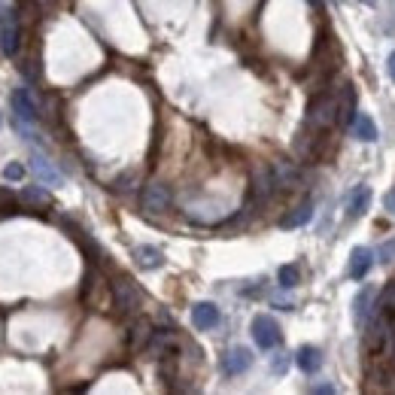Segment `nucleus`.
I'll return each mask as SVG.
<instances>
[{
    "label": "nucleus",
    "instance_id": "nucleus-4",
    "mask_svg": "<svg viewBox=\"0 0 395 395\" xmlns=\"http://www.w3.org/2000/svg\"><path fill=\"white\" fill-rule=\"evenodd\" d=\"M19 40H21V25H19V9H13V13H4V19H0V52L6 55V58H13V55L19 52Z\"/></svg>",
    "mask_w": 395,
    "mask_h": 395
},
{
    "label": "nucleus",
    "instance_id": "nucleus-13",
    "mask_svg": "<svg viewBox=\"0 0 395 395\" xmlns=\"http://www.w3.org/2000/svg\"><path fill=\"white\" fill-rule=\"evenodd\" d=\"M374 253L368 250V246H356L353 256H349V277L353 280H365L368 277V270L374 268Z\"/></svg>",
    "mask_w": 395,
    "mask_h": 395
},
{
    "label": "nucleus",
    "instance_id": "nucleus-29",
    "mask_svg": "<svg viewBox=\"0 0 395 395\" xmlns=\"http://www.w3.org/2000/svg\"><path fill=\"white\" fill-rule=\"evenodd\" d=\"M128 183H134V174H122V177L116 179V183H112V189H116V191H125Z\"/></svg>",
    "mask_w": 395,
    "mask_h": 395
},
{
    "label": "nucleus",
    "instance_id": "nucleus-26",
    "mask_svg": "<svg viewBox=\"0 0 395 395\" xmlns=\"http://www.w3.org/2000/svg\"><path fill=\"white\" fill-rule=\"evenodd\" d=\"M4 179L6 183H21V179H25V167H21L19 162H9L4 167Z\"/></svg>",
    "mask_w": 395,
    "mask_h": 395
},
{
    "label": "nucleus",
    "instance_id": "nucleus-15",
    "mask_svg": "<svg viewBox=\"0 0 395 395\" xmlns=\"http://www.w3.org/2000/svg\"><path fill=\"white\" fill-rule=\"evenodd\" d=\"M13 112H16V122H21V125H28V122H33L40 116L37 104L31 100V95L25 92V88H16L13 92Z\"/></svg>",
    "mask_w": 395,
    "mask_h": 395
},
{
    "label": "nucleus",
    "instance_id": "nucleus-30",
    "mask_svg": "<svg viewBox=\"0 0 395 395\" xmlns=\"http://www.w3.org/2000/svg\"><path fill=\"white\" fill-rule=\"evenodd\" d=\"M9 204H13V191H9V189H0V210H6Z\"/></svg>",
    "mask_w": 395,
    "mask_h": 395
},
{
    "label": "nucleus",
    "instance_id": "nucleus-24",
    "mask_svg": "<svg viewBox=\"0 0 395 395\" xmlns=\"http://www.w3.org/2000/svg\"><path fill=\"white\" fill-rule=\"evenodd\" d=\"M374 256H377L380 265H392L395 262V237H392V241H386V243H380V250Z\"/></svg>",
    "mask_w": 395,
    "mask_h": 395
},
{
    "label": "nucleus",
    "instance_id": "nucleus-27",
    "mask_svg": "<svg viewBox=\"0 0 395 395\" xmlns=\"http://www.w3.org/2000/svg\"><path fill=\"white\" fill-rule=\"evenodd\" d=\"M270 371H274V374H286V371H289V356L277 353L274 359H270Z\"/></svg>",
    "mask_w": 395,
    "mask_h": 395
},
{
    "label": "nucleus",
    "instance_id": "nucleus-10",
    "mask_svg": "<svg viewBox=\"0 0 395 395\" xmlns=\"http://www.w3.org/2000/svg\"><path fill=\"white\" fill-rule=\"evenodd\" d=\"M219 307L216 304H210V301H198L195 307H191V325L201 332H210V329H216L219 325Z\"/></svg>",
    "mask_w": 395,
    "mask_h": 395
},
{
    "label": "nucleus",
    "instance_id": "nucleus-12",
    "mask_svg": "<svg viewBox=\"0 0 395 395\" xmlns=\"http://www.w3.org/2000/svg\"><path fill=\"white\" fill-rule=\"evenodd\" d=\"M31 171H33V177H37L43 186H61V174L55 171L52 162H49L46 155L33 152V155H31Z\"/></svg>",
    "mask_w": 395,
    "mask_h": 395
},
{
    "label": "nucleus",
    "instance_id": "nucleus-22",
    "mask_svg": "<svg viewBox=\"0 0 395 395\" xmlns=\"http://www.w3.org/2000/svg\"><path fill=\"white\" fill-rule=\"evenodd\" d=\"M277 280H280V286L283 289H295L298 283H301V270H298V265H283L277 270Z\"/></svg>",
    "mask_w": 395,
    "mask_h": 395
},
{
    "label": "nucleus",
    "instance_id": "nucleus-14",
    "mask_svg": "<svg viewBox=\"0 0 395 395\" xmlns=\"http://www.w3.org/2000/svg\"><path fill=\"white\" fill-rule=\"evenodd\" d=\"M177 349V335L171 329H155L149 347H146V353H149L152 359H162V356H171Z\"/></svg>",
    "mask_w": 395,
    "mask_h": 395
},
{
    "label": "nucleus",
    "instance_id": "nucleus-8",
    "mask_svg": "<svg viewBox=\"0 0 395 395\" xmlns=\"http://www.w3.org/2000/svg\"><path fill=\"white\" fill-rule=\"evenodd\" d=\"M274 179H277V189L280 191H295L301 189V171L295 167V162H289V158H280V162H274Z\"/></svg>",
    "mask_w": 395,
    "mask_h": 395
},
{
    "label": "nucleus",
    "instance_id": "nucleus-32",
    "mask_svg": "<svg viewBox=\"0 0 395 395\" xmlns=\"http://www.w3.org/2000/svg\"><path fill=\"white\" fill-rule=\"evenodd\" d=\"M386 70H389V76L395 79V52L389 55V61H386Z\"/></svg>",
    "mask_w": 395,
    "mask_h": 395
},
{
    "label": "nucleus",
    "instance_id": "nucleus-33",
    "mask_svg": "<svg viewBox=\"0 0 395 395\" xmlns=\"http://www.w3.org/2000/svg\"><path fill=\"white\" fill-rule=\"evenodd\" d=\"M4 13H6V0H0V19H4Z\"/></svg>",
    "mask_w": 395,
    "mask_h": 395
},
{
    "label": "nucleus",
    "instance_id": "nucleus-17",
    "mask_svg": "<svg viewBox=\"0 0 395 395\" xmlns=\"http://www.w3.org/2000/svg\"><path fill=\"white\" fill-rule=\"evenodd\" d=\"M374 289H362L356 295V301H353V320H356V325H362L365 329V322L371 320V313H374Z\"/></svg>",
    "mask_w": 395,
    "mask_h": 395
},
{
    "label": "nucleus",
    "instance_id": "nucleus-3",
    "mask_svg": "<svg viewBox=\"0 0 395 395\" xmlns=\"http://www.w3.org/2000/svg\"><path fill=\"white\" fill-rule=\"evenodd\" d=\"M277 179L270 167H258L256 177H253V191H250V207H265L270 204V198L277 195Z\"/></svg>",
    "mask_w": 395,
    "mask_h": 395
},
{
    "label": "nucleus",
    "instance_id": "nucleus-18",
    "mask_svg": "<svg viewBox=\"0 0 395 395\" xmlns=\"http://www.w3.org/2000/svg\"><path fill=\"white\" fill-rule=\"evenodd\" d=\"M310 219H313V204L310 201H301L298 207H292L286 216L280 219V225H283V228H301V225H307Z\"/></svg>",
    "mask_w": 395,
    "mask_h": 395
},
{
    "label": "nucleus",
    "instance_id": "nucleus-25",
    "mask_svg": "<svg viewBox=\"0 0 395 395\" xmlns=\"http://www.w3.org/2000/svg\"><path fill=\"white\" fill-rule=\"evenodd\" d=\"M377 307H383V310L395 313V283H386V289L380 292V301H377Z\"/></svg>",
    "mask_w": 395,
    "mask_h": 395
},
{
    "label": "nucleus",
    "instance_id": "nucleus-1",
    "mask_svg": "<svg viewBox=\"0 0 395 395\" xmlns=\"http://www.w3.org/2000/svg\"><path fill=\"white\" fill-rule=\"evenodd\" d=\"M304 125L313 131H329L332 125H337V100L332 92H316L313 100L307 104V116H304Z\"/></svg>",
    "mask_w": 395,
    "mask_h": 395
},
{
    "label": "nucleus",
    "instance_id": "nucleus-31",
    "mask_svg": "<svg viewBox=\"0 0 395 395\" xmlns=\"http://www.w3.org/2000/svg\"><path fill=\"white\" fill-rule=\"evenodd\" d=\"M386 210L392 213V216H395V189L389 191V195H386Z\"/></svg>",
    "mask_w": 395,
    "mask_h": 395
},
{
    "label": "nucleus",
    "instance_id": "nucleus-20",
    "mask_svg": "<svg viewBox=\"0 0 395 395\" xmlns=\"http://www.w3.org/2000/svg\"><path fill=\"white\" fill-rule=\"evenodd\" d=\"M349 128H353V134L362 143H374L377 140V125H374V119H371L368 112H356V122Z\"/></svg>",
    "mask_w": 395,
    "mask_h": 395
},
{
    "label": "nucleus",
    "instance_id": "nucleus-6",
    "mask_svg": "<svg viewBox=\"0 0 395 395\" xmlns=\"http://www.w3.org/2000/svg\"><path fill=\"white\" fill-rule=\"evenodd\" d=\"M335 100H337V125H344L349 128L356 122V107H359V95H356V88L349 85V83H341V88L335 92Z\"/></svg>",
    "mask_w": 395,
    "mask_h": 395
},
{
    "label": "nucleus",
    "instance_id": "nucleus-19",
    "mask_svg": "<svg viewBox=\"0 0 395 395\" xmlns=\"http://www.w3.org/2000/svg\"><path fill=\"white\" fill-rule=\"evenodd\" d=\"M368 204H371V189L368 186H356V191L349 195V204H347V216L349 219H359L368 213Z\"/></svg>",
    "mask_w": 395,
    "mask_h": 395
},
{
    "label": "nucleus",
    "instance_id": "nucleus-7",
    "mask_svg": "<svg viewBox=\"0 0 395 395\" xmlns=\"http://www.w3.org/2000/svg\"><path fill=\"white\" fill-rule=\"evenodd\" d=\"M140 204H143L146 213H164L167 207H171V189H167L164 183H149L143 189Z\"/></svg>",
    "mask_w": 395,
    "mask_h": 395
},
{
    "label": "nucleus",
    "instance_id": "nucleus-2",
    "mask_svg": "<svg viewBox=\"0 0 395 395\" xmlns=\"http://www.w3.org/2000/svg\"><path fill=\"white\" fill-rule=\"evenodd\" d=\"M110 292H112V307H116V313H122V316H128V313H134L140 307V289L134 286V280H128V277H116L112 280V286H110Z\"/></svg>",
    "mask_w": 395,
    "mask_h": 395
},
{
    "label": "nucleus",
    "instance_id": "nucleus-28",
    "mask_svg": "<svg viewBox=\"0 0 395 395\" xmlns=\"http://www.w3.org/2000/svg\"><path fill=\"white\" fill-rule=\"evenodd\" d=\"M310 392L313 395H335L337 389H335V383H316V386H310Z\"/></svg>",
    "mask_w": 395,
    "mask_h": 395
},
{
    "label": "nucleus",
    "instance_id": "nucleus-5",
    "mask_svg": "<svg viewBox=\"0 0 395 395\" xmlns=\"http://www.w3.org/2000/svg\"><path fill=\"white\" fill-rule=\"evenodd\" d=\"M253 341L258 349H274L280 344V325L274 316H268V313H258L256 320H253Z\"/></svg>",
    "mask_w": 395,
    "mask_h": 395
},
{
    "label": "nucleus",
    "instance_id": "nucleus-23",
    "mask_svg": "<svg viewBox=\"0 0 395 395\" xmlns=\"http://www.w3.org/2000/svg\"><path fill=\"white\" fill-rule=\"evenodd\" d=\"M21 198L28 201V204H40V207H49V191H43L40 186H28L25 191H21Z\"/></svg>",
    "mask_w": 395,
    "mask_h": 395
},
{
    "label": "nucleus",
    "instance_id": "nucleus-9",
    "mask_svg": "<svg viewBox=\"0 0 395 395\" xmlns=\"http://www.w3.org/2000/svg\"><path fill=\"white\" fill-rule=\"evenodd\" d=\"M253 365V353L246 347H231L228 353L222 356V371L228 377H237V374H243V371H250Z\"/></svg>",
    "mask_w": 395,
    "mask_h": 395
},
{
    "label": "nucleus",
    "instance_id": "nucleus-16",
    "mask_svg": "<svg viewBox=\"0 0 395 395\" xmlns=\"http://www.w3.org/2000/svg\"><path fill=\"white\" fill-rule=\"evenodd\" d=\"M131 256H134V262H137V268H143V270H155V268L164 265V253L158 250V246H149V243L134 246Z\"/></svg>",
    "mask_w": 395,
    "mask_h": 395
},
{
    "label": "nucleus",
    "instance_id": "nucleus-21",
    "mask_svg": "<svg viewBox=\"0 0 395 395\" xmlns=\"http://www.w3.org/2000/svg\"><path fill=\"white\" fill-rule=\"evenodd\" d=\"M295 362H298V368L304 371V374H316V371L322 368V353L316 347H301Z\"/></svg>",
    "mask_w": 395,
    "mask_h": 395
},
{
    "label": "nucleus",
    "instance_id": "nucleus-34",
    "mask_svg": "<svg viewBox=\"0 0 395 395\" xmlns=\"http://www.w3.org/2000/svg\"><path fill=\"white\" fill-rule=\"evenodd\" d=\"M362 4H368V6H371V4H377V0H362Z\"/></svg>",
    "mask_w": 395,
    "mask_h": 395
},
{
    "label": "nucleus",
    "instance_id": "nucleus-11",
    "mask_svg": "<svg viewBox=\"0 0 395 395\" xmlns=\"http://www.w3.org/2000/svg\"><path fill=\"white\" fill-rule=\"evenodd\" d=\"M152 335H155V325L146 320V316H140V320L131 325V335H128V344H131L134 353H146V347H149Z\"/></svg>",
    "mask_w": 395,
    "mask_h": 395
}]
</instances>
